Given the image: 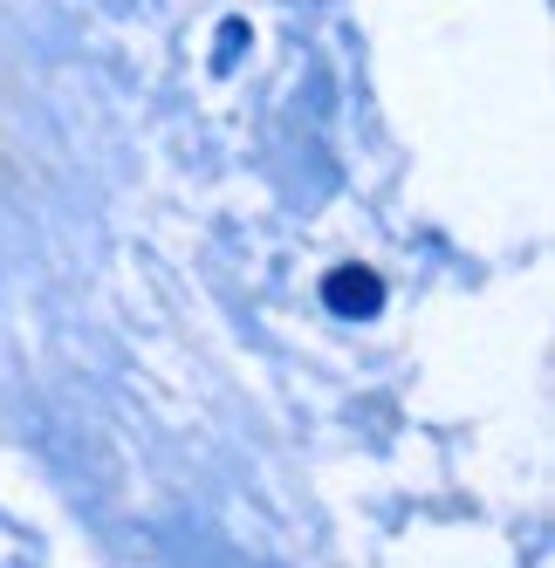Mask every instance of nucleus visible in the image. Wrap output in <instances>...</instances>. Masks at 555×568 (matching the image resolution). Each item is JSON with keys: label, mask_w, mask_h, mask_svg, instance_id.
I'll return each mask as SVG.
<instances>
[{"label": "nucleus", "mask_w": 555, "mask_h": 568, "mask_svg": "<svg viewBox=\"0 0 555 568\" xmlns=\"http://www.w3.org/2000/svg\"><path fill=\"white\" fill-rule=\"evenodd\" d=\"M323 308L343 322H371L384 308V281L371 267H336V274H323Z\"/></svg>", "instance_id": "obj_1"}, {"label": "nucleus", "mask_w": 555, "mask_h": 568, "mask_svg": "<svg viewBox=\"0 0 555 568\" xmlns=\"http://www.w3.org/2000/svg\"><path fill=\"white\" fill-rule=\"evenodd\" d=\"M248 42H254L248 21H220V34H213V69L233 75V69H241V55H248Z\"/></svg>", "instance_id": "obj_2"}]
</instances>
